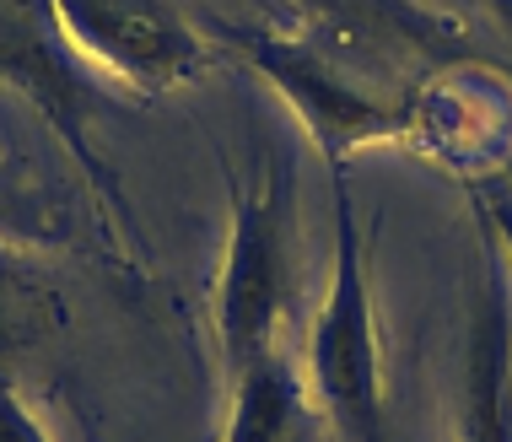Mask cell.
Segmentation results:
<instances>
[{
  "label": "cell",
  "mask_w": 512,
  "mask_h": 442,
  "mask_svg": "<svg viewBox=\"0 0 512 442\" xmlns=\"http://www.w3.org/2000/svg\"><path fill=\"white\" fill-rule=\"evenodd\" d=\"M308 389L335 442H389L383 345L367 292V243L356 227L345 173H335V275L308 329Z\"/></svg>",
  "instance_id": "cell-1"
},
{
  "label": "cell",
  "mask_w": 512,
  "mask_h": 442,
  "mask_svg": "<svg viewBox=\"0 0 512 442\" xmlns=\"http://www.w3.org/2000/svg\"><path fill=\"white\" fill-rule=\"evenodd\" d=\"M297 6L302 44L394 98H415L453 65H475V38L464 33V22L421 0H297Z\"/></svg>",
  "instance_id": "cell-2"
},
{
  "label": "cell",
  "mask_w": 512,
  "mask_h": 442,
  "mask_svg": "<svg viewBox=\"0 0 512 442\" xmlns=\"http://www.w3.org/2000/svg\"><path fill=\"white\" fill-rule=\"evenodd\" d=\"M292 216V178L281 168L259 189H238V200H232V238L216 281V340L227 356V372L281 345L297 281Z\"/></svg>",
  "instance_id": "cell-3"
},
{
  "label": "cell",
  "mask_w": 512,
  "mask_h": 442,
  "mask_svg": "<svg viewBox=\"0 0 512 442\" xmlns=\"http://www.w3.org/2000/svg\"><path fill=\"white\" fill-rule=\"evenodd\" d=\"M221 44L238 49L297 108L308 135L318 141V151H324L329 173H340V162L351 151L378 146V141H405L415 130V98H394V92L367 87V81L340 71L335 60H324L302 38L254 33V27H221Z\"/></svg>",
  "instance_id": "cell-4"
},
{
  "label": "cell",
  "mask_w": 512,
  "mask_h": 442,
  "mask_svg": "<svg viewBox=\"0 0 512 442\" xmlns=\"http://www.w3.org/2000/svg\"><path fill=\"white\" fill-rule=\"evenodd\" d=\"M54 17L92 76L168 92L205 71V38L168 0H54Z\"/></svg>",
  "instance_id": "cell-5"
},
{
  "label": "cell",
  "mask_w": 512,
  "mask_h": 442,
  "mask_svg": "<svg viewBox=\"0 0 512 442\" xmlns=\"http://www.w3.org/2000/svg\"><path fill=\"white\" fill-rule=\"evenodd\" d=\"M0 81L17 87L33 108H44L71 157L87 162V173L108 184L103 162L92 157V114L103 92L65 38L54 0H0Z\"/></svg>",
  "instance_id": "cell-6"
},
{
  "label": "cell",
  "mask_w": 512,
  "mask_h": 442,
  "mask_svg": "<svg viewBox=\"0 0 512 442\" xmlns=\"http://www.w3.org/2000/svg\"><path fill=\"white\" fill-rule=\"evenodd\" d=\"M459 442H512V302L496 259H486V281L469 319Z\"/></svg>",
  "instance_id": "cell-7"
},
{
  "label": "cell",
  "mask_w": 512,
  "mask_h": 442,
  "mask_svg": "<svg viewBox=\"0 0 512 442\" xmlns=\"http://www.w3.org/2000/svg\"><path fill=\"white\" fill-rule=\"evenodd\" d=\"M302 410H308V383L281 345L232 367L227 442H292L302 432Z\"/></svg>",
  "instance_id": "cell-8"
},
{
  "label": "cell",
  "mask_w": 512,
  "mask_h": 442,
  "mask_svg": "<svg viewBox=\"0 0 512 442\" xmlns=\"http://www.w3.org/2000/svg\"><path fill=\"white\" fill-rule=\"evenodd\" d=\"M65 308L54 281L38 265H27L22 254L0 248V372L11 378V367L22 356L44 351V345L60 335Z\"/></svg>",
  "instance_id": "cell-9"
},
{
  "label": "cell",
  "mask_w": 512,
  "mask_h": 442,
  "mask_svg": "<svg viewBox=\"0 0 512 442\" xmlns=\"http://www.w3.org/2000/svg\"><path fill=\"white\" fill-rule=\"evenodd\" d=\"M0 442H49V437H44V426L27 416L17 383H11L6 372H0Z\"/></svg>",
  "instance_id": "cell-10"
}]
</instances>
